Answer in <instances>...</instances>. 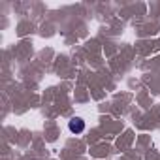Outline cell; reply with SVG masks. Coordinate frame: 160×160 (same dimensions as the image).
Listing matches in <instances>:
<instances>
[{
    "label": "cell",
    "mask_w": 160,
    "mask_h": 160,
    "mask_svg": "<svg viewBox=\"0 0 160 160\" xmlns=\"http://www.w3.org/2000/svg\"><path fill=\"white\" fill-rule=\"evenodd\" d=\"M68 130H70L72 134H81V132H85V121H83L81 117H73V119H70Z\"/></svg>",
    "instance_id": "obj_1"
}]
</instances>
